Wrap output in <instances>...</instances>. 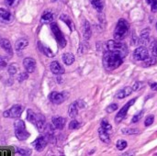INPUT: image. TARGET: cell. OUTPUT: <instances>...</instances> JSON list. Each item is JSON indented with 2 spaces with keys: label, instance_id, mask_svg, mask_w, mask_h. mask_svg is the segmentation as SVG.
Returning a JSON list of instances; mask_svg holds the SVG:
<instances>
[{
  "label": "cell",
  "instance_id": "ba28073f",
  "mask_svg": "<svg viewBox=\"0 0 157 156\" xmlns=\"http://www.w3.org/2000/svg\"><path fill=\"white\" fill-rule=\"evenodd\" d=\"M67 98V94L65 92H56V91H53L52 92L50 95H49V99L52 103L53 104H56V105H59V104H62L65 101V99Z\"/></svg>",
  "mask_w": 157,
  "mask_h": 156
},
{
  "label": "cell",
  "instance_id": "ffe728a7",
  "mask_svg": "<svg viewBox=\"0 0 157 156\" xmlns=\"http://www.w3.org/2000/svg\"><path fill=\"white\" fill-rule=\"evenodd\" d=\"M28 45H29L28 40L22 38V39H19V40H17L16 41V43H15V48H16L17 51H21V50L25 49Z\"/></svg>",
  "mask_w": 157,
  "mask_h": 156
},
{
  "label": "cell",
  "instance_id": "e0dca14e",
  "mask_svg": "<svg viewBox=\"0 0 157 156\" xmlns=\"http://www.w3.org/2000/svg\"><path fill=\"white\" fill-rule=\"evenodd\" d=\"M38 47H39L40 51L44 55H46L47 57H54V53L52 51V50H51L46 44H43L42 42L39 41Z\"/></svg>",
  "mask_w": 157,
  "mask_h": 156
},
{
  "label": "cell",
  "instance_id": "f1b7e54d",
  "mask_svg": "<svg viewBox=\"0 0 157 156\" xmlns=\"http://www.w3.org/2000/svg\"><path fill=\"white\" fill-rule=\"evenodd\" d=\"M144 66H150V65H154V64H155V63H156V59L155 58V57H148L146 60H144Z\"/></svg>",
  "mask_w": 157,
  "mask_h": 156
},
{
  "label": "cell",
  "instance_id": "b9f144b4",
  "mask_svg": "<svg viewBox=\"0 0 157 156\" xmlns=\"http://www.w3.org/2000/svg\"><path fill=\"white\" fill-rule=\"evenodd\" d=\"M6 1V4L7 5V6H12L14 3H15V0H5Z\"/></svg>",
  "mask_w": 157,
  "mask_h": 156
},
{
  "label": "cell",
  "instance_id": "484cf974",
  "mask_svg": "<svg viewBox=\"0 0 157 156\" xmlns=\"http://www.w3.org/2000/svg\"><path fill=\"white\" fill-rule=\"evenodd\" d=\"M53 19V14L52 12H44L43 15L41 16V20L45 23H48V22H51L52 21Z\"/></svg>",
  "mask_w": 157,
  "mask_h": 156
},
{
  "label": "cell",
  "instance_id": "5bb4252c",
  "mask_svg": "<svg viewBox=\"0 0 157 156\" xmlns=\"http://www.w3.org/2000/svg\"><path fill=\"white\" fill-rule=\"evenodd\" d=\"M50 69H51L52 73L54 74L60 75V74H63L64 73V68H63L58 62H56V61L51 63V64H50Z\"/></svg>",
  "mask_w": 157,
  "mask_h": 156
},
{
  "label": "cell",
  "instance_id": "2e32d148",
  "mask_svg": "<svg viewBox=\"0 0 157 156\" xmlns=\"http://www.w3.org/2000/svg\"><path fill=\"white\" fill-rule=\"evenodd\" d=\"M65 119L63 117H54L52 118V125L57 130H63L65 126Z\"/></svg>",
  "mask_w": 157,
  "mask_h": 156
},
{
  "label": "cell",
  "instance_id": "836d02e7",
  "mask_svg": "<svg viewBox=\"0 0 157 156\" xmlns=\"http://www.w3.org/2000/svg\"><path fill=\"white\" fill-rule=\"evenodd\" d=\"M146 2L151 6L153 12H157V0H146Z\"/></svg>",
  "mask_w": 157,
  "mask_h": 156
},
{
  "label": "cell",
  "instance_id": "8fae6325",
  "mask_svg": "<svg viewBox=\"0 0 157 156\" xmlns=\"http://www.w3.org/2000/svg\"><path fill=\"white\" fill-rule=\"evenodd\" d=\"M33 147L35 148V150H37L38 152H41L48 144V140L45 136H39L34 142H33Z\"/></svg>",
  "mask_w": 157,
  "mask_h": 156
},
{
  "label": "cell",
  "instance_id": "9a60e30c",
  "mask_svg": "<svg viewBox=\"0 0 157 156\" xmlns=\"http://www.w3.org/2000/svg\"><path fill=\"white\" fill-rule=\"evenodd\" d=\"M132 93V88L130 87V86H126V87L122 88L121 90L118 91L116 96H115V97L119 98V99H123V98L129 97Z\"/></svg>",
  "mask_w": 157,
  "mask_h": 156
},
{
  "label": "cell",
  "instance_id": "6da1fadb",
  "mask_svg": "<svg viewBox=\"0 0 157 156\" xmlns=\"http://www.w3.org/2000/svg\"><path fill=\"white\" fill-rule=\"evenodd\" d=\"M128 51H119V50H106L103 54V65L107 71H113L120 67Z\"/></svg>",
  "mask_w": 157,
  "mask_h": 156
},
{
  "label": "cell",
  "instance_id": "3957f363",
  "mask_svg": "<svg viewBox=\"0 0 157 156\" xmlns=\"http://www.w3.org/2000/svg\"><path fill=\"white\" fill-rule=\"evenodd\" d=\"M27 120L31 122L33 125H35V127L38 129L39 131H43L45 130V126H46V119L43 115L39 114V113H35L33 110L29 109L28 110V115H27Z\"/></svg>",
  "mask_w": 157,
  "mask_h": 156
},
{
  "label": "cell",
  "instance_id": "4fadbf2b",
  "mask_svg": "<svg viewBox=\"0 0 157 156\" xmlns=\"http://www.w3.org/2000/svg\"><path fill=\"white\" fill-rule=\"evenodd\" d=\"M23 65L28 73H33L36 70V61L33 58H25L23 61Z\"/></svg>",
  "mask_w": 157,
  "mask_h": 156
},
{
  "label": "cell",
  "instance_id": "7c38bea8",
  "mask_svg": "<svg viewBox=\"0 0 157 156\" xmlns=\"http://www.w3.org/2000/svg\"><path fill=\"white\" fill-rule=\"evenodd\" d=\"M13 21V15L5 8H0V22L7 24Z\"/></svg>",
  "mask_w": 157,
  "mask_h": 156
},
{
  "label": "cell",
  "instance_id": "ab89813d",
  "mask_svg": "<svg viewBox=\"0 0 157 156\" xmlns=\"http://www.w3.org/2000/svg\"><path fill=\"white\" fill-rule=\"evenodd\" d=\"M6 61L4 60V58H3V57H1V56H0V67H4V66H6Z\"/></svg>",
  "mask_w": 157,
  "mask_h": 156
},
{
  "label": "cell",
  "instance_id": "1f68e13d",
  "mask_svg": "<svg viewBox=\"0 0 157 156\" xmlns=\"http://www.w3.org/2000/svg\"><path fill=\"white\" fill-rule=\"evenodd\" d=\"M80 126H81L80 122L77 121V120H72V121L70 122V124H69V129H70V130H77Z\"/></svg>",
  "mask_w": 157,
  "mask_h": 156
},
{
  "label": "cell",
  "instance_id": "4dcf8cb0",
  "mask_svg": "<svg viewBox=\"0 0 157 156\" xmlns=\"http://www.w3.org/2000/svg\"><path fill=\"white\" fill-rule=\"evenodd\" d=\"M100 127L103 128L105 131H109V132H110L111 130H112L111 125H110L107 120H102V121H101V126H100Z\"/></svg>",
  "mask_w": 157,
  "mask_h": 156
},
{
  "label": "cell",
  "instance_id": "d4e9b609",
  "mask_svg": "<svg viewBox=\"0 0 157 156\" xmlns=\"http://www.w3.org/2000/svg\"><path fill=\"white\" fill-rule=\"evenodd\" d=\"M61 19L68 25V27L71 29V30H74V29H75V25H74L72 19H71L68 16H66V15H62V16H61Z\"/></svg>",
  "mask_w": 157,
  "mask_h": 156
},
{
  "label": "cell",
  "instance_id": "52a82bcc",
  "mask_svg": "<svg viewBox=\"0 0 157 156\" xmlns=\"http://www.w3.org/2000/svg\"><path fill=\"white\" fill-rule=\"evenodd\" d=\"M136 99H137V98H133V99L130 100L128 103H126V104L123 106V108H121V109L118 112V114H117L116 117H115V121H116V123H120V122H121V121L124 120V118H125L126 115H127V112H128L129 108L135 103Z\"/></svg>",
  "mask_w": 157,
  "mask_h": 156
},
{
  "label": "cell",
  "instance_id": "44dd1931",
  "mask_svg": "<svg viewBox=\"0 0 157 156\" xmlns=\"http://www.w3.org/2000/svg\"><path fill=\"white\" fill-rule=\"evenodd\" d=\"M149 38H150V29H145L141 32V36H140V42L142 44H146L149 41Z\"/></svg>",
  "mask_w": 157,
  "mask_h": 156
},
{
  "label": "cell",
  "instance_id": "f546056e",
  "mask_svg": "<svg viewBox=\"0 0 157 156\" xmlns=\"http://www.w3.org/2000/svg\"><path fill=\"white\" fill-rule=\"evenodd\" d=\"M140 131L137 129H123L122 133L127 134V135H133V134H138Z\"/></svg>",
  "mask_w": 157,
  "mask_h": 156
},
{
  "label": "cell",
  "instance_id": "f35d334b",
  "mask_svg": "<svg viewBox=\"0 0 157 156\" xmlns=\"http://www.w3.org/2000/svg\"><path fill=\"white\" fill-rule=\"evenodd\" d=\"M149 86L150 87L155 90V91H157V83H155V82H149Z\"/></svg>",
  "mask_w": 157,
  "mask_h": 156
},
{
  "label": "cell",
  "instance_id": "8d00e7d4",
  "mask_svg": "<svg viewBox=\"0 0 157 156\" xmlns=\"http://www.w3.org/2000/svg\"><path fill=\"white\" fill-rule=\"evenodd\" d=\"M8 69H9V74H14L17 72V66L16 65H10Z\"/></svg>",
  "mask_w": 157,
  "mask_h": 156
},
{
  "label": "cell",
  "instance_id": "ac0fdd59",
  "mask_svg": "<svg viewBox=\"0 0 157 156\" xmlns=\"http://www.w3.org/2000/svg\"><path fill=\"white\" fill-rule=\"evenodd\" d=\"M98 135H99V138L100 140L105 143H109L110 142V137H109V132L105 131L103 128H99L98 129Z\"/></svg>",
  "mask_w": 157,
  "mask_h": 156
},
{
  "label": "cell",
  "instance_id": "7402d4cb",
  "mask_svg": "<svg viewBox=\"0 0 157 156\" xmlns=\"http://www.w3.org/2000/svg\"><path fill=\"white\" fill-rule=\"evenodd\" d=\"M62 59H63V62L66 65H71V64L74 63V62H75V56H74V54H72V53H70V52L63 53V56H62Z\"/></svg>",
  "mask_w": 157,
  "mask_h": 156
},
{
  "label": "cell",
  "instance_id": "f6af8a7d",
  "mask_svg": "<svg viewBox=\"0 0 157 156\" xmlns=\"http://www.w3.org/2000/svg\"><path fill=\"white\" fill-rule=\"evenodd\" d=\"M156 29H157V23H156Z\"/></svg>",
  "mask_w": 157,
  "mask_h": 156
},
{
  "label": "cell",
  "instance_id": "277c9868",
  "mask_svg": "<svg viewBox=\"0 0 157 156\" xmlns=\"http://www.w3.org/2000/svg\"><path fill=\"white\" fill-rule=\"evenodd\" d=\"M15 135L19 141H25L29 137V133L26 130V125L23 120H18L14 123Z\"/></svg>",
  "mask_w": 157,
  "mask_h": 156
},
{
  "label": "cell",
  "instance_id": "83f0119b",
  "mask_svg": "<svg viewBox=\"0 0 157 156\" xmlns=\"http://www.w3.org/2000/svg\"><path fill=\"white\" fill-rule=\"evenodd\" d=\"M144 110H141V111L138 112L136 115H134L133 118H132V123H136V122L140 121L141 119H142L143 116H144Z\"/></svg>",
  "mask_w": 157,
  "mask_h": 156
},
{
  "label": "cell",
  "instance_id": "8992f818",
  "mask_svg": "<svg viewBox=\"0 0 157 156\" xmlns=\"http://www.w3.org/2000/svg\"><path fill=\"white\" fill-rule=\"evenodd\" d=\"M23 110H24V107L21 106V105L17 104V105H14L10 109L5 111V112L3 113V116H4L5 118L18 119V118L21 116Z\"/></svg>",
  "mask_w": 157,
  "mask_h": 156
},
{
  "label": "cell",
  "instance_id": "5b68a950",
  "mask_svg": "<svg viewBox=\"0 0 157 156\" xmlns=\"http://www.w3.org/2000/svg\"><path fill=\"white\" fill-rule=\"evenodd\" d=\"M51 29H52V31L53 33V36L56 39L59 46L61 48H64L65 45H66V40H65V38H64L62 30L59 29L58 25L56 23H52L51 24Z\"/></svg>",
  "mask_w": 157,
  "mask_h": 156
},
{
  "label": "cell",
  "instance_id": "d6986e66",
  "mask_svg": "<svg viewBox=\"0 0 157 156\" xmlns=\"http://www.w3.org/2000/svg\"><path fill=\"white\" fill-rule=\"evenodd\" d=\"M0 45L5 51H6L9 54H12V46H11L10 41L7 39H2L0 41Z\"/></svg>",
  "mask_w": 157,
  "mask_h": 156
},
{
  "label": "cell",
  "instance_id": "9c48e42d",
  "mask_svg": "<svg viewBox=\"0 0 157 156\" xmlns=\"http://www.w3.org/2000/svg\"><path fill=\"white\" fill-rule=\"evenodd\" d=\"M149 57V51L144 46H141L133 51V58L136 61H144Z\"/></svg>",
  "mask_w": 157,
  "mask_h": 156
},
{
  "label": "cell",
  "instance_id": "7a4b0ae2",
  "mask_svg": "<svg viewBox=\"0 0 157 156\" xmlns=\"http://www.w3.org/2000/svg\"><path fill=\"white\" fill-rule=\"evenodd\" d=\"M130 31V24L127 20L121 18L118 21L115 30H114V40H123L129 34Z\"/></svg>",
  "mask_w": 157,
  "mask_h": 156
},
{
  "label": "cell",
  "instance_id": "cb8c5ba5",
  "mask_svg": "<svg viewBox=\"0 0 157 156\" xmlns=\"http://www.w3.org/2000/svg\"><path fill=\"white\" fill-rule=\"evenodd\" d=\"M90 2H91L93 7L97 11L101 12L103 10V8H104V2H103V0H90Z\"/></svg>",
  "mask_w": 157,
  "mask_h": 156
},
{
  "label": "cell",
  "instance_id": "e575fe53",
  "mask_svg": "<svg viewBox=\"0 0 157 156\" xmlns=\"http://www.w3.org/2000/svg\"><path fill=\"white\" fill-rule=\"evenodd\" d=\"M118 109V105L117 104H110L107 108H106V111L108 112V113H112V112H114L115 110H117Z\"/></svg>",
  "mask_w": 157,
  "mask_h": 156
},
{
  "label": "cell",
  "instance_id": "60d3db41",
  "mask_svg": "<svg viewBox=\"0 0 157 156\" xmlns=\"http://www.w3.org/2000/svg\"><path fill=\"white\" fill-rule=\"evenodd\" d=\"M140 85H141V83H139V82L135 83V84H134V86H133V87H132V90H138V88L141 86Z\"/></svg>",
  "mask_w": 157,
  "mask_h": 156
},
{
  "label": "cell",
  "instance_id": "d590c367",
  "mask_svg": "<svg viewBox=\"0 0 157 156\" xmlns=\"http://www.w3.org/2000/svg\"><path fill=\"white\" fill-rule=\"evenodd\" d=\"M154 120H155V117H154L153 115H151V116H149V117L146 118V120H145V121H144V125H145L146 127L151 126V125L154 123Z\"/></svg>",
  "mask_w": 157,
  "mask_h": 156
},
{
  "label": "cell",
  "instance_id": "7bdbcfd3",
  "mask_svg": "<svg viewBox=\"0 0 157 156\" xmlns=\"http://www.w3.org/2000/svg\"><path fill=\"white\" fill-rule=\"evenodd\" d=\"M153 54H154L155 57H157V45L155 47H153Z\"/></svg>",
  "mask_w": 157,
  "mask_h": 156
},
{
  "label": "cell",
  "instance_id": "603a6c76",
  "mask_svg": "<svg viewBox=\"0 0 157 156\" xmlns=\"http://www.w3.org/2000/svg\"><path fill=\"white\" fill-rule=\"evenodd\" d=\"M83 33H84V38L86 40H88L91 37V28H90V24L86 20H85V22H84Z\"/></svg>",
  "mask_w": 157,
  "mask_h": 156
},
{
  "label": "cell",
  "instance_id": "d6a6232c",
  "mask_svg": "<svg viewBox=\"0 0 157 156\" xmlns=\"http://www.w3.org/2000/svg\"><path fill=\"white\" fill-rule=\"evenodd\" d=\"M17 152L19 154H22V155H29L31 154V151L29 149H25V148H16Z\"/></svg>",
  "mask_w": 157,
  "mask_h": 156
},
{
  "label": "cell",
  "instance_id": "ee69618b",
  "mask_svg": "<svg viewBox=\"0 0 157 156\" xmlns=\"http://www.w3.org/2000/svg\"><path fill=\"white\" fill-rule=\"evenodd\" d=\"M1 40H2V38H1V37H0V41H1Z\"/></svg>",
  "mask_w": 157,
  "mask_h": 156
},
{
  "label": "cell",
  "instance_id": "30bf717a",
  "mask_svg": "<svg viewBox=\"0 0 157 156\" xmlns=\"http://www.w3.org/2000/svg\"><path fill=\"white\" fill-rule=\"evenodd\" d=\"M84 107H85V104L82 101H80V100L72 103L69 106V108H68L69 117H71L72 119H75L77 116V114H78V108H83Z\"/></svg>",
  "mask_w": 157,
  "mask_h": 156
},
{
  "label": "cell",
  "instance_id": "74e56055",
  "mask_svg": "<svg viewBox=\"0 0 157 156\" xmlns=\"http://www.w3.org/2000/svg\"><path fill=\"white\" fill-rule=\"evenodd\" d=\"M26 78H28V74H26V73H22V74H20V75L18 76V81H19V82H21V81L25 80Z\"/></svg>",
  "mask_w": 157,
  "mask_h": 156
},
{
  "label": "cell",
  "instance_id": "4316f807",
  "mask_svg": "<svg viewBox=\"0 0 157 156\" xmlns=\"http://www.w3.org/2000/svg\"><path fill=\"white\" fill-rule=\"evenodd\" d=\"M116 146L118 148V150L120 151H123L126 147H127V142L124 140H119L116 143Z\"/></svg>",
  "mask_w": 157,
  "mask_h": 156
}]
</instances>
